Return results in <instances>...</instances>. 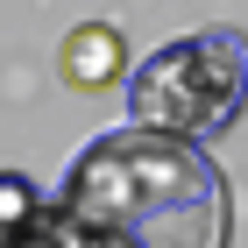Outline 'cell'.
Here are the masks:
<instances>
[{
  "label": "cell",
  "mask_w": 248,
  "mask_h": 248,
  "mask_svg": "<svg viewBox=\"0 0 248 248\" xmlns=\"http://www.w3.org/2000/svg\"><path fill=\"white\" fill-rule=\"evenodd\" d=\"M241 114H248V29H227V21L156 43L121 78V121L135 128L220 142Z\"/></svg>",
  "instance_id": "obj_2"
},
{
  "label": "cell",
  "mask_w": 248,
  "mask_h": 248,
  "mask_svg": "<svg viewBox=\"0 0 248 248\" xmlns=\"http://www.w3.org/2000/svg\"><path fill=\"white\" fill-rule=\"evenodd\" d=\"M36 213H43V191H36V177H29V170H0V234L29 227Z\"/></svg>",
  "instance_id": "obj_4"
},
{
  "label": "cell",
  "mask_w": 248,
  "mask_h": 248,
  "mask_svg": "<svg viewBox=\"0 0 248 248\" xmlns=\"http://www.w3.org/2000/svg\"><path fill=\"white\" fill-rule=\"evenodd\" d=\"M57 206L107 227L121 248H227L234 241V185L206 142L163 128H99L71 156Z\"/></svg>",
  "instance_id": "obj_1"
},
{
  "label": "cell",
  "mask_w": 248,
  "mask_h": 248,
  "mask_svg": "<svg viewBox=\"0 0 248 248\" xmlns=\"http://www.w3.org/2000/svg\"><path fill=\"white\" fill-rule=\"evenodd\" d=\"M57 78L71 93H114L128 78V43L114 21H78L71 36L57 43Z\"/></svg>",
  "instance_id": "obj_3"
}]
</instances>
